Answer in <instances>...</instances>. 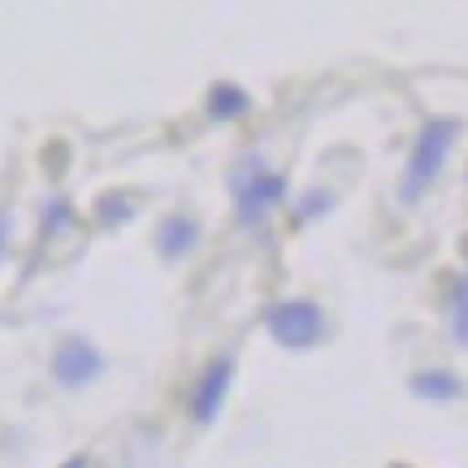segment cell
Returning <instances> with one entry per match:
<instances>
[{"mask_svg": "<svg viewBox=\"0 0 468 468\" xmlns=\"http://www.w3.org/2000/svg\"><path fill=\"white\" fill-rule=\"evenodd\" d=\"M452 148V122H438L430 131L420 134L417 152H412V169H408V200L420 196V186L434 183V174L442 169V156Z\"/></svg>", "mask_w": 468, "mask_h": 468, "instance_id": "cell-1", "label": "cell"}, {"mask_svg": "<svg viewBox=\"0 0 468 468\" xmlns=\"http://www.w3.org/2000/svg\"><path fill=\"white\" fill-rule=\"evenodd\" d=\"M269 325H273V335L282 338V343H291V347H308V343L321 338V313L313 303H282V308L269 313Z\"/></svg>", "mask_w": 468, "mask_h": 468, "instance_id": "cell-2", "label": "cell"}, {"mask_svg": "<svg viewBox=\"0 0 468 468\" xmlns=\"http://www.w3.org/2000/svg\"><path fill=\"white\" fill-rule=\"evenodd\" d=\"M226 378H230V368L218 365V368H213V378L204 382L200 403H196V412H200V420H208L213 412H218V399H221V390H226Z\"/></svg>", "mask_w": 468, "mask_h": 468, "instance_id": "cell-3", "label": "cell"}, {"mask_svg": "<svg viewBox=\"0 0 468 468\" xmlns=\"http://www.w3.org/2000/svg\"><path fill=\"white\" fill-rule=\"evenodd\" d=\"M412 390H417V395H430V399H447V395H455V390H460V382H455V378L434 373V378H417V382H412Z\"/></svg>", "mask_w": 468, "mask_h": 468, "instance_id": "cell-4", "label": "cell"}, {"mask_svg": "<svg viewBox=\"0 0 468 468\" xmlns=\"http://www.w3.org/2000/svg\"><path fill=\"white\" fill-rule=\"evenodd\" d=\"M455 335H460V343H468V278H464V286H460V308H455Z\"/></svg>", "mask_w": 468, "mask_h": 468, "instance_id": "cell-5", "label": "cell"}, {"mask_svg": "<svg viewBox=\"0 0 468 468\" xmlns=\"http://www.w3.org/2000/svg\"><path fill=\"white\" fill-rule=\"evenodd\" d=\"M69 468H83V464H69Z\"/></svg>", "mask_w": 468, "mask_h": 468, "instance_id": "cell-6", "label": "cell"}]
</instances>
